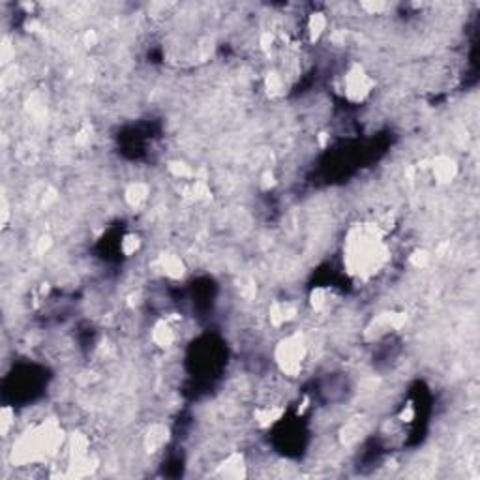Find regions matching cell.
Instances as JSON below:
<instances>
[{"label": "cell", "mask_w": 480, "mask_h": 480, "mask_svg": "<svg viewBox=\"0 0 480 480\" xmlns=\"http://www.w3.org/2000/svg\"><path fill=\"white\" fill-rule=\"evenodd\" d=\"M276 366L285 377L297 379L304 372L308 360V346L300 334H289L276 346Z\"/></svg>", "instance_id": "7a4b0ae2"}, {"label": "cell", "mask_w": 480, "mask_h": 480, "mask_svg": "<svg viewBox=\"0 0 480 480\" xmlns=\"http://www.w3.org/2000/svg\"><path fill=\"white\" fill-rule=\"evenodd\" d=\"M431 171H433V177H435L437 182L446 184V182H452V178L456 177V173H458V165H456V162L451 160V158L441 156V158H437V160L433 162Z\"/></svg>", "instance_id": "52a82bcc"}, {"label": "cell", "mask_w": 480, "mask_h": 480, "mask_svg": "<svg viewBox=\"0 0 480 480\" xmlns=\"http://www.w3.org/2000/svg\"><path fill=\"white\" fill-rule=\"evenodd\" d=\"M167 443V428L163 424H154L150 426L147 435H145V446L149 452H158Z\"/></svg>", "instance_id": "ba28073f"}, {"label": "cell", "mask_w": 480, "mask_h": 480, "mask_svg": "<svg viewBox=\"0 0 480 480\" xmlns=\"http://www.w3.org/2000/svg\"><path fill=\"white\" fill-rule=\"evenodd\" d=\"M147 199H149V186L147 184L134 182L126 188V201L130 206L139 208L147 203Z\"/></svg>", "instance_id": "9c48e42d"}, {"label": "cell", "mask_w": 480, "mask_h": 480, "mask_svg": "<svg viewBox=\"0 0 480 480\" xmlns=\"http://www.w3.org/2000/svg\"><path fill=\"white\" fill-rule=\"evenodd\" d=\"M374 79L370 77V73H368V71L364 70V66H360V64H353V66L344 73V79H341L344 96H346L351 104H362V101L374 92Z\"/></svg>", "instance_id": "3957f363"}, {"label": "cell", "mask_w": 480, "mask_h": 480, "mask_svg": "<svg viewBox=\"0 0 480 480\" xmlns=\"http://www.w3.org/2000/svg\"><path fill=\"white\" fill-rule=\"evenodd\" d=\"M150 338L160 349H169L177 344L178 331L177 326L171 323L169 319H160L154 326H152V334Z\"/></svg>", "instance_id": "277c9868"}, {"label": "cell", "mask_w": 480, "mask_h": 480, "mask_svg": "<svg viewBox=\"0 0 480 480\" xmlns=\"http://www.w3.org/2000/svg\"><path fill=\"white\" fill-rule=\"evenodd\" d=\"M326 29H328V19L321 12H313L304 21V32L308 36V40L313 43L319 42L326 34Z\"/></svg>", "instance_id": "8992f818"}, {"label": "cell", "mask_w": 480, "mask_h": 480, "mask_svg": "<svg viewBox=\"0 0 480 480\" xmlns=\"http://www.w3.org/2000/svg\"><path fill=\"white\" fill-rule=\"evenodd\" d=\"M347 270L360 278H372L389 261V248L377 224H362L349 231L344 246Z\"/></svg>", "instance_id": "6da1fadb"}, {"label": "cell", "mask_w": 480, "mask_h": 480, "mask_svg": "<svg viewBox=\"0 0 480 480\" xmlns=\"http://www.w3.org/2000/svg\"><path fill=\"white\" fill-rule=\"evenodd\" d=\"M246 467L244 456L235 452L219 461V466L216 467V475L221 479H242V477H246Z\"/></svg>", "instance_id": "5b68a950"}, {"label": "cell", "mask_w": 480, "mask_h": 480, "mask_svg": "<svg viewBox=\"0 0 480 480\" xmlns=\"http://www.w3.org/2000/svg\"><path fill=\"white\" fill-rule=\"evenodd\" d=\"M162 269L169 278H180L184 274V263L178 255H167L162 259Z\"/></svg>", "instance_id": "30bf717a"}]
</instances>
